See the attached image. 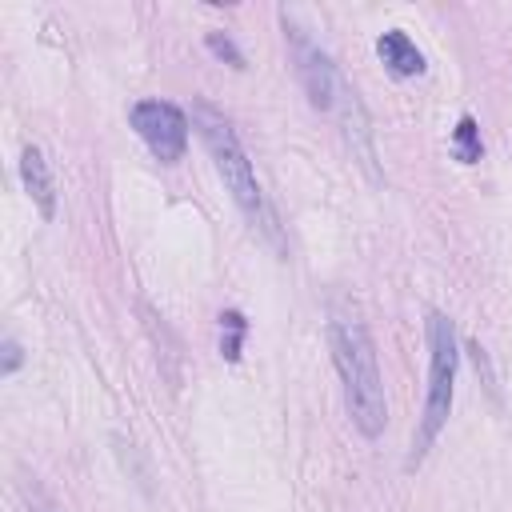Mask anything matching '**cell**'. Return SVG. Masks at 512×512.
Here are the masks:
<instances>
[{"label": "cell", "instance_id": "3", "mask_svg": "<svg viewBox=\"0 0 512 512\" xmlns=\"http://www.w3.org/2000/svg\"><path fill=\"white\" fill-rule=\"evenodd\" d=\"M424 336H428V392H424V412L420 424L412 432V456L408 468H416L428 448L436 444L440 428L452 416V396H456V368H460V340H456V324L444 312H428L424 320Z\"/></svg>", "mask_w": 512, "mask_h": 512}, {"label": "cell", "instance_id": "5", "mask_svg": "<svg viewBox=\"0 0 512 512\" xmlns=\"http://www.w3.org/2000/svg\"><path fill=\"white\" fill-rule=\"evenodd\" d=\"M128 124L148 144L160 164H176L188 152V116L172 100H136L128 108Z\"/></svg>", "mask_w": 512, "mask_h": 512}, {"label": "cell", "instance_id": "4", "mask_svg": "<svg viewBox=\"0 0 512 512\" xmlns=\"http://www.w3.org/2000/svg\"><path fill=\"white\" fill-rule=\"evenodd\" d=\"M280 24H284V40H288V48H292L296 80H300L308 104L320 108V112H332L336 92H340V72H336V64H332V56L288 16V8H280Z\"/></svg>", "mask_w": 512, "mask_h": 512}, {"label": "cell", "instance_id": "10", "mask_svg": "<svg viewBox=\"0 0 512 512\" xmlns=\"http://www.w3.org/2000/svg\"><path fill=\"white\" fill-rule=\"evenodd\" d=\"M452 152H456L460 164H476V160H480L484 144H480V124H476V116L464 112V116L456 120V128H452Z\"/></svg>", "mask_w": 512, "mask_h": 512}, {"label": "cell", "instance_id": "8", "mask_svg": "<svg viewBox=\"0 0 512 512\" xmlns=\"http://www.w3.org/2000/svg\"><path fill=\"white\" fill-rule=\"evenodd\" d=\"M376 56H380V64H384L392 76H420V72H424V52H420V48L412 44V36L400 32V28L380 32Z\"/></svg>", "mask_w": 512, "mask_h": 512}, {"label": "cell", "instance_id": "12", "mask_svg": "<svg viewBox=\"0 0 512 512\" xmlns=\"http://www.w3.org/2000/svg\"><path fill=\"white\" fill-rule=\"evenodd\" d=\"M20 360H24L20 344H16V340H4V364H0V376H12V372L20 368Z\"/></svg>", "mask_w": 512, "mask_h": 512}, {"label": "cell", "instance_id": "13", "mask_svg": "<svg viewBox=\"0 0 512 512\" xmlns=\"http://www.w3.org/2000/svg\"><path fill=\"white\" fill-rule=\"evenodd\" d=\"M36 512H52V508H36Z\"/></svg>", "mask_w": 512, "mask_h": 512}, {"label": "cell", "instance_id": "6", "mask_svg": "<svg viewBox=\"0 0 512 512\" xmlns=\"http://www.w3.org/2000/svg\"><path fill=\"white\" fill-rule=\"evenodd\" d=\"M332 116H336V124H340V132H344V144H348L352 160L364 168V176H368L372 184H380V180H384V172H380L376 132H372V120H368V108H364V100L356 96V88H348L344 80H340V92H336Z\"/></svg>", "mask_w": 512, "mask_h": 512}, {"label": "cell", "instance_id": "2", "mask_svg": "<svg viewBox=\"0 0 512 512\" xmlns=\"http://www.w3.org/2000/svg\"><path fill=\"white\" fill-rule=\"evenodd\" d=\"M328 348L344 384V408L356 424L360 436L376 440L388 420V400H384V380L376 364V344L368 328L356 316H332L328 320Z\"/></svg>", "mask_w": 512, "mask_h": 512}, {"label": "cell", "instance_id": "9", "mask_svg": "<svg viewBox=\"0 0 512 512\" xmlns=\"http://www.w3.org/2000/svg\"><path fill=\"white\" fill-rule=\"evenodd\" d=\"M244 336H248V320H244L236 308H224V312H220V356H224L228 364L240 360Z\"/></svg>", "mask_w": 512, "mask_h": 512}, {"label": "cell", "instance_id": "1", "mask_svg": "<svg viewBox=\"0 0 512 512\" xmlns=\"http://www.w3.org/2000/svg\"><path fill=\"white\" fill-rule=\"evenodd\" d=\"M192 128H196L200 144L208 148V156H212V164H216L224 188L232 192L236 208L244 212V220H248L276 252H284L280 220H276V212H272V204H268V196H264V188H260V180H256V168H252V160H248V152H244L236 128L228 124V116L216 112L208 100H196V104H192Z\"/></svg>", "mask_w": 512, "mask_h": 512}, {"label": "cell", "instance_id": "7", "mask_svg": "<svg viewBox=\"0 0 512 512\" xmlns=\"http://www.w3.org/2000/svg\"><path fill=\"white\" fill-rule=\"evenodd\" d=\"M20 180H24V192L32 196V204L40 208V216L52 220L56 216V184H52V168L36 144H28L20 152Z\"/></svg>", "mask_w": 512, "mask_h": 512}, {"label": "cell", "instance_id": "11", "mask_svg": "<svg viewBox=\"0 0 512 512\" xmlns=\"http://www.w3.org/2000/svg\"><path fill=\"white\" fill-rule=\"evenodd\" d=\"M208 52L216 56V60H224L228 68H244V52L232 44V36H224V32H208Z\"/></svg>", "mask_w": 512, "mask_h": 512}]
</instances>
